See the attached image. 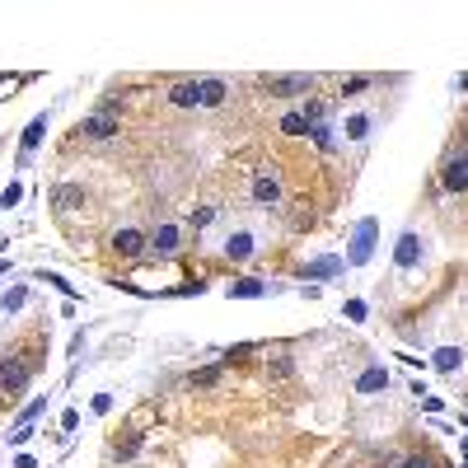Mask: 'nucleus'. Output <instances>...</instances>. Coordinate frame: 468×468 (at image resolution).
Instances as JSON below:
<instances>
[{"instance_id": "nucleus-1", "label": "nucleus", "mask_w": 468, "mask_h": 468, "mask_svg": "<svg viewBox=\"0 0 468 468\" xmlns=\"http://www.w3.org/2000/svg\"><path fill=\"white\" fill-rule=\"evenodd\" d=\"M374 239H379V220L365 216L356 225V234H351V249H346V267H365L374 258Z\"/></svg>"}, {"instance_id": "nucleus-2", "label": "nucleus", "mask_w": 468, "mask_h": 468, "mask_svg": "<svg viewBox=\"0 0 468 468\" xmlns=\"http://www.w3.org/2000/svg\"><path fill=\"white\" fill-rule=\"evenodd\" d=\"M89 140H108V136H117V103H103V108L94 112V117H85V126H80Z\"/></svg>"}, {"instance_id": "nucleus-3", "label": "nucleus", "mask_w": 468, "mask_h": 468, "mask_svg": "<svg viewBox=\"0 0 468 468\" xmlns=\"http://www.w3.org/2000/svg\"><path fill=\"white\" fill-rule=\"evenodd\" d=\"M29 374H33V365L24 356H5L0 360V393H19L29 384Z\"/></svg>"}, {"instance_id": "nucleus-4", "label": "nucleus", "mask_w": 468, "mask_h": 468, "mask_svg": "<svg viewBox=\"0 0 468 468\" xmlns=\"http://www.w3.org/2000/svg\"><path fill=\"white\" fill-rule=\"evenodd\" d=\"M314 89V75H267V94L277 98H295V94H309Z\"/></svg>"}, {"instance_id": "nucleus-5", "label": "nucleus", "mask_w": 468, "mask_h": 468, "mask_svg": "<svg viewBox=\"0 0 468 468\" xmlns=\"http://www.w3.org/2000/svg\"><path fill=\"white\" fill-rule=\"evenodd\" d=\"M253 202H263V206H277L281 202V178H277V169H258V173H253Z\"/></svg>"}, {"instance_id": "nucleus-6", "label": "nucleus", "mask_w": 468, "mask_h": 468, "mask_svg": "<svg viewBox=\"0 0 468 468\" xmlns=\"http://www.w3.org/2000/svg\"><path fill=\"white\" fill-rule=\"evenodd\" d=\"M440 183H445V192H468V150L450 155V164H445V173H440Z\"/></svg>"}, {"instance_id": "nucleus-7", "label": "nucleus", "mask_w": 468, "mask_h": 468, "mask_svg": "<svg viewBox=\"0 0 468 468\" xmlns=\"http://www.w3.org/2000/svg\"><path fill=\"white\" fill-rule=\"evenodd\" d=\"M393 263H398V272H412V267L421 263V239L412 230L398 234V249H393Z\"/></svg>"}, {"instance_id": "nucleus-8", "label": "nucleus", "mask_w": 468, "mask_h": 468, "mask_svg": "<svg viewBox=\"0 0 468 468\" xmlns=\"http://www.w3.org/2000/svg\"><path fill=\"white\" fill-rule=\"evenodd\" d=\"M342 272H346V258H314L300 277L305 281H328V277H342Z\"/></svg>"}, {"instance_id": "nucleus-9", "label": "nucleus", "mask_w": 468, "mask_h": 468, "mask_svg": "<svg viewBox=\"0 0 468 468\" xmlns=\"http://www.w3.org/2000/svg\"><path fill=\"white\" fill-rule=\"evenodd\" d=\"M112 249L122 253V258H140V253H145V234L140 230H117L112 234Z\"/></svg>"}, {"instance_id": "nucleus-10", "label": "nucleus", "mask_w": 468, "mask_h": 468, "mask_svg": "<svg viewBox=\"0 0 468 468\" xmlns=\"http://www.w3.org/2000/svg\"><path fill=\"white\" fill-rule=\"evenodd\" d=\"M225 103V80H197V108H220Z\"/></svg>"}, {"instance_id": "nucleus-11", "label": "nucleus", "mask_w": 468, "mask_h": 468, "mask_svg": "<svg viewBox=\"0 0 468 468\" xmlns=\"http://www.w3.org/2000/svg\"><path fill=\"white\" fill-rule=\"evenodd\" d=\"M253 249H258V239H253L249 230H234L230 239H225V253H230L234 263H244V258H253Z\"/></svg>"}, {"instance_id": "nucleus-12", "label": "nucleus", "mask_w": 468, "mask_h": 468, "mask_svg": "<svg viewBox=\"0 0 468 468\" xmlns=\"http://www.w3.org/2000/svg\"><path fill=\"white\" fill-rule=\"evenodd\" d=\"M43 131H47V112H38V117H33V122L24 126V145H19V159H24V164H29L33 145H38V140H43Z\"/></svg>"}, {"instance_id": "nucleus-13", "label": "nucleus", "mask_w": 468, "mask_h": 468, "mask_svg": "<svg viewBox=\"0 0 468 468\" xmlns=\"http://www.w3.org/2000/svg\"><path fill=\"white\" fill-rule=\"evenodd\" d=\"M379 389H389V370H384V365H370V370L356 379V393H379Z\"/></svg>"}, {"instance_id": "nucleus-14", "label": "nucleus", "mask_w": 468, "mask_h": 468, "mask_svg": "<svg viewBox=\"0 0 468 468\" xmlns=\"http://www.w3.org/2000/svg\"><path fill=\"white\" fill-rule=\"evenodd\" d=\"M80 202H85V187H75V183H61L52 192V206H61V211H75Z\"/></svg>"}, {"instance_id": "nucleus-15", "label": "nucleus", "mask_w": 468, "mask_h": 468, "mask_svg": "<svg viewBox=\"0 0 468 468\" xmlns=\"http://www.w3.org/2000/svg\"><path fill=\"white\" fill-rule=\"evenodd\" d=\"M150 249H155L159 258H169V253L178 249V225H159V230H155V239H150Z\"/></svg>"}, {"instance_id": "nucleus-16", "label": "nucleus", "mask_w": 468, "mask_h": 468, "mask_svg": "<svg viewBox=\"0 0 468 468\" xmlns=\"http://www.w3.org/2000/svg\"><path fill=\"white\" fill-rule=\"evenodd\" d=\"M258 295H267V281H258V277H244L230 286V300H258Z\"/></svg>"}, {"instance_id": "nucleus-17", "label": "nucleus", "mask_w": 468, "mask_h": 468, "mask_svg": "<svg viewBox=\"0 0 468 468\" xmlns=\"http://www.w3.org/2000/svg\"><path fill=\"white\" fill-rule=\"evenodd\" d=\"M431 365H436L440 374H454L459 365H464V351H459V346H440L436 356H431Z\"/></svg>"}, {"instance_id": "nucleus-18", "label": "nucleus", "mask_w": 468, "mask_h": 468, "mask_svg": "<svg viewBox=\"0 0 468 468\" xmlns=\"http://www.w3.org/2000/svg\"><path fill=\"white\" fill-rule=\"evenodd\" d=\"M169 103L173 108H197V80H183L169 89Z\"/></svg>"}, {"instance_id": "nucleus-19", "label": "nucleus", "mask_w": 468, "mask_h": 468, "mask_svg": "<svg viewBox=\"0 0 468 468\" xmlns=\"http://www.w3.org/2000/svg\"><path fill=\"white\" fill-rule=\"evenodd\" d=\"M24 300H29V286H10V291L0 295V309H5V314H19V309H24Z\"/></svg>"}, {"instance_id": "nucleus-20", "label": "nucleus", "mask_w": 468, "mask_h": 468, "mask_svg": "<svg viewBox=\"0 0 468 468\" xmlns=\"http://www.w3.org/2000/svg\"><path fill=\"white\" fill-rule=\"evenodd\" d=\"M281 131H286V136H309V122H305V112H286V117H281Z\"/></svg>"}, {"instance_id": "nucleus-21", "label": "nucleus", "mask_w": 468, "mask_h": 468, "mask_svg": "<svg viewBox=\"0 0 468 468\" xmlns=\"http://www.w3.org/2000/svg\"><path fill=\"white\" fill-rule=\"evenodd\" d=\"M370 136V117L356 112V117H346V140H365Z\"/></svg>"}, {"instance_id": "nucleus-22", "label": "nucleus", "mask_w": 468, "mask_h": 468, "mask_svg": "<svg viewBox=\"0 0 468 468\" xmlns=\"http://www.w3.org/2000/svg\"><path fill=\"white\" fill-rule=\"evenodd\" d=\"M309 136H314V145H319V150H332V145H337V136H332V126H328V122L309 126Z\"/></svg>"}, {"instance_id": "nucleus-23", "label": "nucleus", "mask_w": 468, "mask_h": 468, "mask_svg": "<svg viewBox=\"0 0 468 468\" xmlns=\"http://www.w3.org/2000/svg\"><path fill=\"white\" fill-rule=\"evenodd\" d=\"M38 281H47V286H57V291H61L66 300H75V286H71L66 277H57V272H38Z\"/></svg>"}, {"instance_id": "nucleus-24", "label": "nucleus", "mask_w": 468, "mask_h": 468, "mask_svg": "<svg viewBox=\"0 0 468 468\" xmlns=\"http://www.w3.org/2000/svg\"><path fill=\"white\" fill-rule=\"evenodd\" d=\"M216 379H220V365H206V370H197V374H192V389H211Z\"/></svg>"}, {"instance_id": "nucleus-25", "label": "nucleus", "mask_w": 468, "mask_h": 468, "mask_svg": "<svg viewBox=\"0 0 468 468\" xmlns=\"http://www.w3.org/2000/svg\"><path fill=\"white\" fill-rule=\"evenodd\" d=\"M365 314H370L365 309V300H346L342 305V319H351V323H365Z\"/></svg>"}, {"instance_id": "nucleus-26", "label": "nucleus", "mask_w": 468, "mask_h": 468, "mask_svg": "<svg viewBox=\"0 0 468 468\" xmlns=\"http://www.w3.org/2000/svg\"><path fill=\"white\" fill-rule=\"evenodd\" d=\"M43 407H47V398H33V403L24 407V412H19V421H15V426H33V421H38V412H43Z\"/></svg>"}, {"instance_id": "nucleus-27", "label": "nucleus", "mask_w": 468, "mask_h": 468, "mask_svg": "<svg viewBox=\"0 0 468 468\" xmlns=\"http://www.w3.org/2000/svg\"><path fill=\"white\" fill-rule=\"evenodd\" d=\"M206 281H183V286H173V291H159V295H202Z\"/></svg>"}, {"instance_id": "nucleus-28", "label": "nucleus", "mask_w": 468, "mask_h": 468, "mask_svg": "<svg viewBox=\"0 0 468 468\" xmlns=\"http://www.w3.org/2000/svg\"><path fill=\"white\" fill-rule=\"evenodd\" d=\"M370 85H374V75H351L342 85V94H360V89H370Z\"/></svg>"}, {"instance_id": "nucleus-29", "label": "nucleus", "mask_w": 468, "mask_h": 468, "mask_svg": "<svg viewBox=\"0 0 468 468\" xmlns=\"http://www.w3.org/2000/svg\"><path fill=\"white\" fill-rule=\"evenodd\" d=\"M211 220H216V206H197V211H192V225H197V230H206Z\"/></svg>"}, {"instance_id": "nucleus-30", "label": "nucleus", "mask_w": 468, "mask_h": 468, "mask_svg": "<svg viewBox=\"0 0 468 468\" xmlns=\"http://www.w3.org/2000/svg\"><path fill=\"white\" fill-rule=\"evenodd\" d=\"M305 122H309V126L323 122V103H319V98H309V103H305Z\"/></svg>"}, {"instance_id": "nucleus-31", "label": "nucleus", "mask_w": 468, "mask_h": 468, "mask_svg": "<svg viewBox=\"0 0 468 468\" xmlns=\"http://www.w3.org/2000/svg\"><path fill=\"white\" fill-rule=\"evenodd\" d=\"M19 197H24V187H19V183H10L5 192H0V211H5V206H15Z\"/></svg>"}, {"instance_id": "nucleus-32", "label": "nucleus", "mask_w": 468, "mask_h": 468, "mask_svg": "<svg viewBox=\"0 0 468 468\" xmlns=\"http://www.w3.org/2000/svg\"><path fill=\"white\" fill-rule=\"evenodd\" d=\"M267 374H277V379H286V374H291V360H286V356H277L272 365H267Z\"/></svg>"}, {"instance_id": "nucleus-33", "label": "nucleus", "mask_w": 468, "mask_h": 468, "mask_svg": "<svg viewBox=\"0 0 468 468\" xmlns=\"http://www.w3.org/2000/svg\"><path fill=\"white\" fill-rule=\"evenodd\" d=\"M398 468H431V459H426V454H407Z\"/></svg>"}, {"instance_id": "nucleus-34", "label": "nucleus", "mask_w": 468, "mask_h": 468, "mask_svg": "<svg viewBox=\"0 0 468 468\" xmlns=\"http://www.w3.org/2000/svg\"><path fill=\"white\" fill-rule=\"evenodd\" d=\"M15 468H38V464H33V454H15Z\"/></svg>"}, {"instance_id": "nucleus-35", "label": "nucleus", "mask_w": 468, "mask_h": 468, "mask_svg": "<svg viewBox=\"0 0 468 468\" xmlns=\"http://www.w3.org/2000/svg\"><path fill=\"white\" fill-rule=\"evenodd\" d=\"M10 267H15V263H10V258H0V277H5V272H10Z\"/></svg>"}]
</instances>
